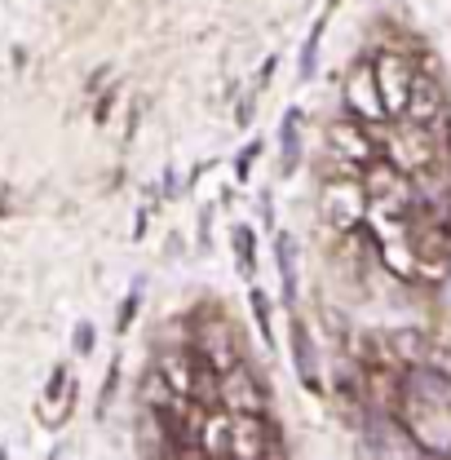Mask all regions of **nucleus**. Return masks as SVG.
<instances>
[{
	"label": "nucleus",
	"instance_id": "nucleus-6",
	"mask_svg": "<svg viewBox=\"0 0 451 460\" xmlns=\"http://www.w3.org/2000/svg\"><path fill=\"white\" fill-rule=\"evenodd\" d=\"M443 111H447L443 84H438L434 75L416 71V80H411V98H407V119H411L416 128H434V124L443 119Z\"/></svg>",
	"mask_w": 451,
	"mask_h": 460
},
{
	"label": "nucleus",
	"instance_id": "nucleus-5",
	"mask_svg": "<svg viewBox=\"0 0 451 460\" xmlns=\"http://www.w3.org/2000/svg\"><path fill=\"white\" fill-rule=\"evenodd\" d=\"M345 102H349V115L358 119V124H381V119H390L385 115V102H381V89H376V75H372V62H358L354 71H349V80H345Z\"/></svg>",
	"mask_w": 451,
	"mask_h": 460
},
{
	"label": "nucleus",
	"instance_id": "nucleus-12",
	"mask_svg": "<svg viewBox=\"0 0 451 460\" xmlns=\"http://www.w3.org/2000/svg\"><path fill=\"white\" fill-rule=\"evenodd\" d=\"M257 160H261V142L252 137V142L234 155V181H243V186H248V177H252V169H257Z\"/></svg>",
	"mask_w": 451,
	"mask_h": 460
},
{
	"label": "nucleus",
	"instance_id": "nucleus-16",
	"mask_svg": "<svg viewBox=\"0 0 451 460\" xmlns=\"http://www.w3.org/2000/svg\"><path fill=\"white\" fill-rule=\"evenodd\" d=\"M0 460H4V452H0Z\"/></svg>",
	"mask_w": 451,
	"mask_h": 460
},
{
	"label": "nucleus",
	"instance_id": "nucleus-11",
	"mask_svg": "<svg viewBox=\"0 0 451 460\" xmlns=\"http://www.w3.org/2000/svg\"><path fill=\"white\" fill-rule=\"evenodd\" d=\"M248 301H252V319H257V337L266 345H275V323H270V296L261 292V288H252L248 292Z\"/></svg>",
	"mask_w": 451,
	"mask_h": 460
},
{
	"label": "nucleus",
	"instance_id": "nucleus-17",
	"mask_svg": "<svg viewBox=\"0 0 451 460\" xmlns=\"http://www.w3.org/2000/svg\"><path fill=\"white\" fill-rule=\"evenodd\" d=\"M332 4H337V0H332Z\"/></svg>",
	"mask_w": 451,
	"mask_h": 460
},
{
	"label": "nucleus",
	"instance_id": "nucleus-1",
	"mask_svg": "<svg viewBox=\"0 0 451 460\" xmlns=\"http://www.w3.org/2000/svg\"><path fill=\"white\" fill-rule=\"evenodd\" d=\"M367 213V190L358 177H323L319 181V217L332 230H358Z\"/></svg>",
	"mask_w": 451,
	"mask_h": 460
},
{
	"label": "nucleus",
	"instance_id": "nucleus-2",
	"mask_svg": "<svg viewBox=\"0 0 451 460\" xmlns=\"http://www.w3.org/2000/svg\"><path fill=\"white\" fill-rule=\"evenodd\" d=\"M217 394H222V411H230V416H257V420L270 416L266 385L257 381V372L248 363H239V367L226 372L222 381H217Z\"/></svg>",
	"mask_w": 451,
	"mask_h": 460
},
{
	"label": "nucleus",
	"instance_id": "nucleus-13",
	"mask_svg": "<svg viewBox=\"0 0 451 460\" xmlns=\"http://www.w3.org/2000/svg\"><path fill=\"white\" fill-rule=\"evenodd\" d=\"M319 40H323V18L314 22V31H310V40H305V49H301V80H310V75H314V54H319Z\"/></svg>",
	"mask_w": 451,
	"mask_h": 460
},
{
	"label": "nucleus",
	"instance_id": "nucleus-10",
	"mask_svg": "<svg viewBox=\"0 0 451 460\" xmlns=\"http://www.w3.org/2000/svg\"><path fill=\"white\" fill-rule=\"evenodd\" d=\"M230 239H234V266H239V275L252 279L257 275V234H252V226H234Z\"/></svg>",
	"mask_w": 451,
	"mask_h": 460
},
{
	"label": "nucleus",
	"instance_id": "nucleus-3",
	"mask_svg": "<svg viewBox=\"0 0 451 460\" xmlns=\"http://www.w3.org/2000/svg\"><path fill=\"white\" fill-rule=\"evenodd\" d=\"M372 75H376V89H381V102H385V115L398 119V115H407V98H411V80H416V71H411V62L402 54H376L372 58Z\"/></svg>",
	"mask_w": 451,
	"mask_h": 460
},
{
	"label": "nucleus",
	"instance_id": "nucleus-7",
	"mask_svg": "<svg viewBox=\"0 0 451 460\" xmlns=\"http://www.w3.org/2000/svg\"><path fill=\"white\" fill-rule=\"evenodd\" d=\"M287 345H292V363H296L301 385H305L310 394H319V390H323V376H319V363H314V341H310L305 319H296V314H292V323H287Z\"/></svg>",
	"mask_w": 451,
	"mask_h": 460
},
{
	"label": "nucleus",
	"instance_id": "nucleus-15",
	"mask_svg": "<svg viewBox=\"0 0 451 460\" xmlns=\"http://www.w3.org/2000/svg\"><path fill=\"white\" fill-rule=\"evenodd\" d=\"M75 354H80V358H84V354H93V328H89V323H80V328H75Z\"/></svg>",
	"mask_w": 451,
	"mask_h": 460
},
{
	"label": "nucleus",
	"instance_id": "nucleus-4",
	"mask_svg": "<svg viewBox=\"0 0 451 460\" xmlns=\"http://www.w3.org/2000/svg\"><path fill=\"white\" fill-rule=\"evenodd\" d=\"M328 151H332V160H345V164H354L358 172L376 164V137H372V128L358 124L354 115L328 124Z\"/></svg>",
	"mask_w": 451,
	"mask_h": 460
},
{
	"label": "nucleus",
	"instance_id": "nucleus-9",
	"mask_svg": "<svg viewBox=\"0 0 451 460\" xmlns=\"http://www.w3.org/2000/svg\"><path fill=\"white\" fill-rule=\"evenodd\" d=\"M275 266H279V284H283V301L287 305H296V239L287 234V230H279L275 234Z\"/></svg>",
	"mask_w": 451,
	"mask_h": 460
},
{
	"label": "nucleus",
	"instance_id": "nucleus-8",
	"mask_svg": "<svg viewBox=\"0 0 451 460\" xmlns=\"http://www.w3.org/2000/svg\"><path fill=\"white\" fill-rule=\"evenodd\" d=\"M301 169V111L287 107L279 124V177H292Z\"/></svg>",
	"mask_w": 451,
	"mask_h": 460
},
{
	"label": "nucleus",
	"instance_id": "nucleus-14",
	"mask_svg": "<svg viewBox=\"0 0 451 460\" xmlns=\"http://www.w3.org/2000/svg\"><path fill=\"white\" fill-rule=\"evenodd\" d=\"M137 301H142V284H133V292L124 296V305H119V319H115V332H128V328H133V314H137Z\"/></svg>",
	"mask_w": 451,
	"mask_h": 460
}]
</instances>
